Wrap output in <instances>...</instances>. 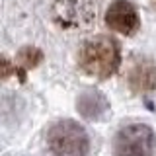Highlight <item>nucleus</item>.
I'll use <instances>...</instances> for the list:
<instances>
[{
  "mask_svg": "<svg viewBox=\"0 0 156 156\" xmlns=\"http://www.w3.org/2000/svg\"><path fill=\"white\" fill-rule=\"evenodd\" d=\"M41 57H43L41 51H37V49H33V47H26V49H22L20 55H18V65H22L23 68H33L41 61Z\"/></svg>",
  "mask_w": 156,
  "mask_h": 156,
  "instance_id": "obj_7",
  "label": "nucleus"
},
{
  "mask_svg": "<svg viewBox=\"0 0 156 156\" xmlns=\"http://www.w3.org/2000/svg\"><path fill=\"white\" fill-rule=\"evenodd\" d=\"M129 84L135 92H150L156 86V66L150 58L136 61L129 72Z\"/></svg>",
  "mask_w": 156,
  "mask_h": 156,
  "instance_id": "obj_5",
  "label": "nucleus"
},
{
  "mask_svg": "<svg viewBox=\"0 0 156 156\" xmlns=\"http://www.w3.org/2000/svg\"><path fill=\"white\" fill-rule=\"evenodd\" d=\"M14 70H16V68H14L12 62H10L6 57H2V55H0V80H4L6 76H10Z\"/></svg>",
  "mask_w": 156,
  "mask_h": 156,
  "instance_id": "obj_8",
  "label": "nucleus"
},
{
  "mask_svg": "<svg viewBox=\"0 0 156 156\" xmlns=\"http://www.w3.org/2000/svg\"><path fill=\"white\" fill-rule=\"evenodd\" d=\"M47 146L53 156H86L88 135L70 119L57 121L47 131Z\"/></svg>",
  "mask_w": 156,
  "mask_h": 156,
  "instance_id": "obj_2",
  "label": "nucleus"
},
{
  "mask_svg": "<svg viewBox=\"0 0 156 156\" xmlns=\"http://www.w3.org/2000/svg\"><path fill=\"white\" fill-rule=\"evenodd\" d=\"M78 61L84 72L96 78H107L119 66V47L111 37L96 35L84 41Z\"/></svg>",
  "mask_w": 156,
  "mask_h": 156,
  "instance_id": "obj_1",
  "label": "nucleus"
},
{
  "mask_svg": "<svg viewBox=\"0 0 156 156\" xmlns=\"http://www.w3.org/2000/svg\"><path fill=\"white\" fill-rule=\"evenodd\" d=\"M156 148V135L148 125L133 123L119 129L113 139L115 156H152Z\"/></svg>",
  "mask_w": 156,
  "mask_h": 156,
  "instance_id": "obj_3",
  "label": "nucleus"
},
{
  "mask_svg": "<svg viewBox=\"0 0 156 156\" xmlns=\"http://www.w3.org/2000/svg\"><path fill=\"white\" fill-rule=\"evenodd\" d=\"M105 23L113 31L131 35V33H135L139 29V16H136V10L133 8L131 2L115 0L105 12Z\"/></svg>",
  "mask_w": 156,
  "mask_h": 156,
  "instance_id": "obj_4",
  "label": "nucleus"
},
{
  "mask_svg": "<svg viewBox=\"0 0 156 156\" xmlns=\"http://www.w3.org/2000/svg\"><path fill=\"white\" fill-rule=\"evenodd\" d=\"M78 109L88 119H98L107 109V101L100 92H84L78 100Z\"/></svg>",
  "mask_w": 156,
  "mask_h": 156,
  "instance_id": "obj_6",
  "label": "nucleus"
}]
</instances>
